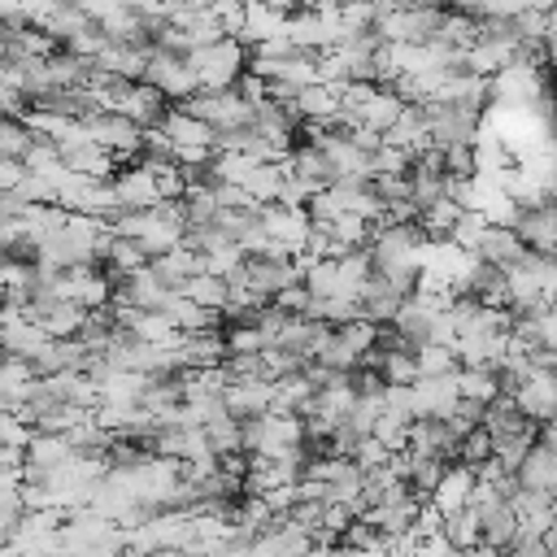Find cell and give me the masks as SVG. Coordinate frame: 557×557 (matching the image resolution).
<instances>
[{
    "label": "cell",
    "instance_id": "6da1fadb",
    "mask_svg": "<svg viewBox=\"0 0 557 557\" xmlns=\"http://www.w3.org/2000/svg\"><path fill=\"white\" fill-rule=\"evenodd\" d=\"M187 65L200 83V91H226L248 74V48L239 39H218L187 52Z\"/></svg>",
    "mask_w": 557,
    "mask_h": 557
},
{
    "label": "cell",
    "instance_id": "7a4b0ae2",
    "mask_svg": "<svg viewBox=\"0 0 557 557\" xmlns=\"http://www.w3.org/2000/svg\"><path fill=\"white\" fill-rule=\"evenodd\" d=\"M178 109H187L191 117H200V122L213 126L218 135H231V131L252 126V104H248L235 87H226V91H196V96L183 100Z\"/></svg>",
    "mask_w": 557,
    "mask_h": 557
},
{
    "label": "cell",
    "instance_id": "3957f363",
    "mask_svg": "<svg viewBox=\"0 0 557 557\" xmlns=\"http://www.w3.org/2000/svg\"><path fill=\"white\" fill-rule=\"evenodd\" d=\"M144 83L157 87L165 100H178V104L200 91V83H196L187 57H183V52H170V48H152V52H148V74H144Z\"/></svg>",
    "mask_w": 557,
    "mask_h": 557
},
{
    "label": "cell",
    "instance_id": "277c9868",
    "mask_svg": "<svg viewBox=\"0 0 557 557\" xmlns=\"http://www.w3.org/2000/svg\"><path fill=\"white\" fill-rule=\"evenodd\" d=\"M113 187V205L122 213H135V209H157L161 205V191H157V174L148 161H131V165H117V174L109 178Z\"/></svg>",
    "mask_w": 557,
    "mask_h": 557
},
{
    "label": "cell",
    "instance_id": "5b68a950",
    "mask_svg": "<svg viewBox=\"0 0 557 557\" xmlns=\"http://www.w3.org/2000/svg\"><path fill=\"white\" fill-rule=\"evenodd\" d=\"M22 457H26V474H52V470L70 466V461H74V457H83V453H74L70 435H48V431H35Z\"/></svg>",
    "mask_w": 557,
    "mask_h": 557
},
{
    "label": "cell",
    "instance_id": "8992f818",
    "mask_svg": "<svg viewBox=\"0 0 557 557\" xmlns=\"http://www.w3.org/2000/svg\"><path fill=\"white\" fill-rule=\"evenodd\" d=\"M157 131L170 139V148H213V144H218V131L205 126L200 117H191V113L178 109V104H170V113L161 117Z\"/></svg>",
    "mask_w": 557,
    "mask_h": 557
},
{
    "label": "cell",
    "instance_id": "52a82bcc",
    "mask_svg": "<svg viewBox=\"0 0 557 557\" xmlns=\"http://www.w3.org/2000/svg\"><path fill=\"white\" fill-rule=\"evenodd\" d=\"M470 492H474V470L461 466V461H453V466L444 470V479H440V487L431 492L426 505H431L440 518H448V513H457V509L470 505Z\"/></svg>",
    "mask_w": 557,
    "mask_h": 557
},
{
    "label": "cell",
    "instance_id": "ba28073f",
    "mask_svg": "<svg viewBox=\"0 0 557 557\" xmlns=\"http://www.w3.org/2000/svg\"><path fill=\"white\" fill-rule=\"evenodd\" d=\"M270 400H274V387H270V383H261V379H239V383H231V387H226V396H222L226 413H231V418H239V422L270 413Z\"/></svg>",
    "mask_w": 557,
    "mask_h": 557
},
{
    "label": "cell",
    "instance_id": "9c48e42d",
    "mask_svg": "<svg viewBox=\"0 0 557 557\" xmlns=\"http://www.w3.org/2000/svg\"><path fill=\"white\" fill-rule=\"evenodd\" d=\"M457 392H461V400H474V405H483V409L505 396V392H500V374H496V370H474V366H461V370H457Z\"/></svg>",
    "mask_w": 557,
    "mask_h": 557
},
{
    "label": "cell",
    "instance_id": "30bf717a",
    "mask_svg": "<svg viewBox=\"0 0 557 557\" xmlns=\"http://www.w3.org/2000/svg\"><path fill=\"white\" fill-rule=\"evenodd\" d=\"M100 265L109 270L113 283H122V278H131V274H139V270L148 265V252H144L135 239H117V235H113V244H109V252H104Z\"/></svg>",
    "mask_w": 557,
    "mask_h": 557
},
{
    "label": "cell",
    "instance_id": "8fae6325",
    "mask_svg": "<svg viewBox=\"0 0 557 557\" xmlns=\"http://www.w3.org/2000/svg\"><path fill=\"white\" fill-rule=\"evenodd\" d=\"M440 531H444V540L457 548V553H470L474 544H483V522H479V513L466 505V509H457V513H448L444 522H440Z\"/></svg>",
    "mask_w": 557,
    "mask_h": 557
},
{
    "label": "cell",
    "instance_id": "7c38bea8",
    "mask_svg": "<svg viewBox=\"0 0 557 557\" xmlns=\"http://www.w3.org/2000/svg\"><path fill=\"white\" fill-rule=\"evenodd\" d=\"M191 305L209 309V313H226V278H213V274H191L183 287H178Z\"/></svg>",
    "mask_w": 557,
    "mask_h": 557
},
{
    "label": "cell",
    "instance_id": "4fadbf2b",
    "mask_svg": "<svg viewBox=\"0 0 557 557\" xmlns=\"http://www.w3.org/2000/svg\"><path fill=\"white\" fill-rule=\"evenodd\" d=\"M461 361H457V348H444V344H422L418 348V379H444V374H457Z\"/></svg>",
    "mask_w": 557,
    "mask_h": 557
},
{
    "label": "cell",
    "instance_id": "5bb4252c",
    "mask_svg": "<svg viewBox=\"0 0 557 557\" xmlns=\"http://www.w3.org/2000/svg\"><path fill=\"white\" fill-rule=\"evenodd\" d=\"M457 461H461V466H470V470H483V466L492 461V435H487V426H474L470 435H461Z\"/></svg>",
    "mask_w": 557,
    "mask_h": 557
},
{
    "label": "cell",
    "instance_id": "9a60e30c",
    "mask_svg": "<svg viewBox=\"0 0 557 557\" xmlns=\"http://www.w3.org/2000/svg\"><path fill=\"white\" fill-rule=\"evenodd\" d=\"M30 435H35L30 422H22L17 413H0V448H17V453H26Z\"/></svg>",
    "mask_w": 557,
    "mask_h": 557
},
{
    "label": "cell",
    "instance_id": "2e32d148",
    "mask_svg": "<svg viewBox=\"0 0 557 557\" xmlns=\"http://www.w3.org/2000/svg\"><path fill=\"white\" fill-rule=\"evenodd\" d=\"M148 557H187V553H148Z\"/></svg>",
    "mask_w": 557,
    "mask_h": 557
},
{
    "label": "cell",
    "instance_id": "e0dca14e",
    "mask_svg": "<svg viewBox=\"0 0 557 557\" xmlns=\"http://www.w3.org/2000/svg\"><path fill=\"white\" fill-rule=\"evenodd\" d=\"M0 413H9V409H4V405H0Z\"/></svg>",
    "mask_w": 557,
    "mask_h": 557
}]
</instances>
